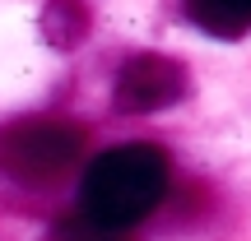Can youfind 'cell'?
<instances>
[{
  "label": "cell",
  "instance_id": "obj_1",
  "mask_svg": "<svg viewBox=\"0 0 251 241\" xmlns=\"http://www.w3.org/2000/svg\"><path fill=\"white\" fill-rule=\"evenodd\" d=\"M168 153L158 144H117L84 167L79 181V214L98 227L130 232L149 218L168 195Z\"/></svg>",
  "mask_w": 251,
  "mask_h": 241
},
{
  "label": "cell",
  "instance_id": "obj_2",
  "mask_svg": "<svg viewBox=\"0 0 251 241\" xmlns=\"http://www.w3.org/2000/svg\"><path fill=\"white\" fill-rule=\"evenodd\" d=\"M84 158V130L56 116H24L0 130V176L19 186H51Z\"/></svg>",
  "mask_w": 251,
  "mask_h": 241
},
{
  "label": "cell",
  "instance_id": "obj_3",
  "mask_svg": "<svg viewBox=\"0 0 251 241\" xmlns=\"http://www.w3.org/2000/svg\"><path fill=\"white\" fill-rule=\"evenodd\" d=\"M186 88H191V74L181 61L144 51V56H130L121 65L117 84H112V102L126 116H149V111H163L172 102H181Z\"/></svg>",
  "mask_w": 251,
  "mask_h": 241
},
{
  "label": "cell",
  "instance_id": "obj_4",
  "mask_svg": "<svg viewBox=\"0 0 251 241\" xmlns=\"http://www.w3.org/2000/svg\"><path fill=\"white\" fill-rule=\"evenodd\" d=\"M186 19L196 28H205V33L214 37H242L251 28V5H224V0H196V5H186Z\"/></svg>",
  "mask_w": 251,
  "mask_h": 241
},
{
  "label": "cell",
  "instance_id": "obj_5",
  "mask_svg": "<svg viewBox=\"0 0 251 241\" xmlns=\"http://www.w3.org/2000/svg\"><path fill=\"white\" fill-rule=\"evenodd\" d=\"M51 241H130V232H112V227L89 223L84 214H70L51 227Z\"/></svg>",
  "mask_w": 251,
  "mask_h": 241
}]
</instances>
